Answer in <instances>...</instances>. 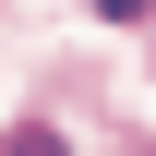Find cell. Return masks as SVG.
I'll return each instance as SVG.
<instances>
[{
	"mask_svg": "<svg viewBox=\"0 0 156 156\" xmlns=\"http://www.w3.org/2000/svg\"><path fill=\"white\" fill-rule=\"evenodd\" d=\"M0 156H60V132H12V144H0Z\"/></svg>",
	"mask_w": 156,
	"mask_h": 156,
	"instance_id": "6da1fadb",
	"label": "cell"
}]
</instances>
